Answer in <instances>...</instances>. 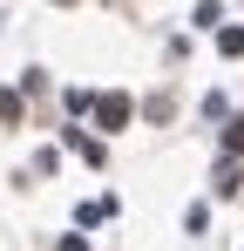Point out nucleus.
Here are the masks:
<instances>
[{
    "label": "nucleus",
    "instance_id": "obj_1",
    "mask_svg": "<svg viewBox=\"0 0 244 251\" xmlns=\"http://www.w3.org/2000/svg\"><path fill=\"white\" fill-rule=\"evenodd\" d=\"M95 116H102V129H122V123H129V95H102Z\"/></svg>",
    "mask_w": 244,
    "mask_h": 251
},
{
    "label": "nucleus",
    "instance_id": "obj_2",
    "mask_svg": "<svg viewBox=\"0 0 244 251\" xmlns=\"http://www.w3.org/2000/svg\"><path fill=\"white\" fill-rule=\"evenodd\" d=\"M231 150H238V156H244V123H231Z\"/></svg>",
    "mask_w": 244,
    "mask_h": 251
}]
</instances>
